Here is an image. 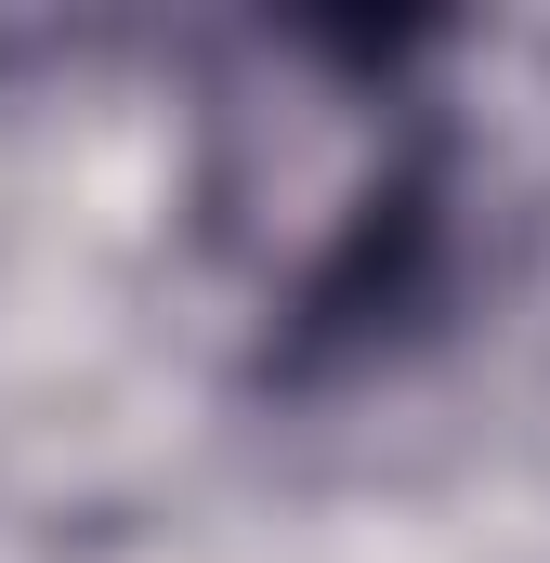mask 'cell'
I'll return each instance as SVG.
<instances>
[{"label":"cell","instance_id":"obj_1","mask_svg":"<svg viewBox=\"0 0 550 563\" xmlns=\"http://www.w3.org/2000/svg\"><path fill=\"white\" fill-rule=\"evenodd\" d=\"M275 106H210V236L263 301V380L381 367L459 263V144L407 92V26H288L250 40Z\"/></svg>","mask_w":550,"mask_h":563}]
</instances>
